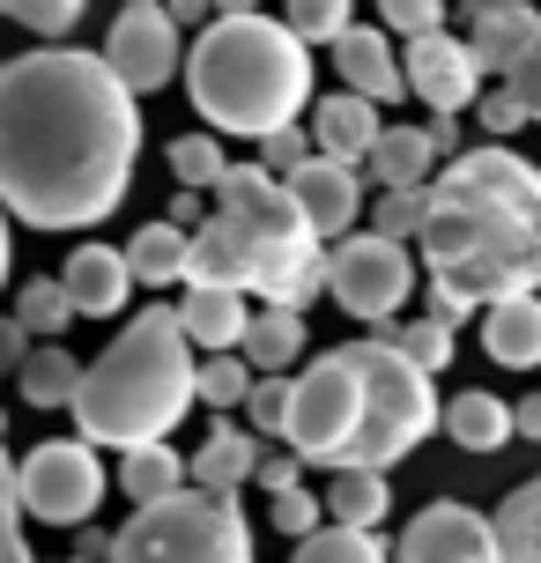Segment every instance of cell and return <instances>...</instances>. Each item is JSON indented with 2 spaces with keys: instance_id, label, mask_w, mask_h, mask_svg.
I'll list each match as a JSON object with an SVG mask.
<instances>
[{
  "instance_id": "1",
  "label": "cell",
  "mask_w": 541,
  "mask_h": 563,
  "mask_svg": "<svg viewBox=\"0 0 541 563\" xmlns=\"http://www.w3.org/2000/svg\"><path fill=\"white\" fill-rule=\"evenodd\" d=\"M142 156V104L104 53L30 45L0 59V208L30 230L104 223Z\"/></svg>"
},
{
  "instance_id": "2",
  "label": "cell",
  "mask_w": 541,
  "mask_h": 563,
  "mask_svg": "<svg viewBox=\"0 0 541 563\" xmlns=\"http://www.w3.org/2000/svg\"><path fill=\"white\" fill-rule=\"evenodd\" d=\"M430 319H475L512 297H541V164L497 141H475L438 170L423 223Z\"/></svg>"
},
{
  "instance_id": "3",
  "label": "cell",
  "mask_w": 541,
  "mask_h": 563,
  "mask_svg": "<svg viewBox=\"0 0 541 563\" xmlns=\"http://www.w3.org/2000/svg\"><path fill=\"white\" fill-rule=\"evenodd\" d=\"M430 430H445L438 378L408 364L386 341H342L297 371V416H289V452L327 475H386Z\"/></svg>"
},
{
  "instance_id": "4",
  "label": "cell",
  "mask_w": 541,
  "mask_h": 563,
  "mask_svg": "<svg viewBox=\"0 0 541 563\" xmlns=\"http://www.w3.org/2000/svg\"><path fill=\"white\" fill-rule=\"evenodd\" d=\"M186 289H230L305 319L327 297V238L305 223L289 186L260 164H230L216 186V216L194 230V282Z\"/></svg>"
},
{
  "instance_id": "5",
  "label": "cell",
  "mask_w": 541,
  "mask_h": 563,
  "mask_svg": "<svg viewBox=\"0 0 541 563\" xmlns=\"http://www.w3.org/2000/svg\"><path fill=\"white\" fill-rule=\"evenodd\" d=\"M186 97L208 119V134L223 141H275L297 126L312 97V45L260 8H216V23L194 37L186 53Z\"/></svg>"
},
{
  "instance_id": "6",
  "label": "cell",
  "mask_w": 541,
  "mask_h": 563,
  "mask_svg": "<svg viewBox=\"0 0 541 563\" xmlns=\"http://www.w3.org/2000/svg\"><path fill=\"white\" fill-rule=\"evenodd\" d=\"M194 378H200V356L178 327V305L134 311L82 378V400H75L82 445H112V452L172 445V430L200 408Z\"/></svg>"
},
{
  "instance_id": "7",
  "label": "cell",
  "mask_w": 541,
  "mask_h": 563,
  "mask_svg": "<svg viewBox=\"0 0 541 563\" xmlns=\"http://www.w3.org/2000/svg\"><path fill=\"white\" fill-rule=\"evenodd\" d=\"M112 563H253V527H245L238 497L178 489L119 527Z\"/></svg>"
},
{
  "instance_id": "8",
  "label": "cell",
  "mask_w": 541,
  "mask_h": 563,
  "mask_svg": "<svg viewBox=\"0 0 541 563\" xmlns=\"http://www.w3.org/2000/svg\"><path fill=\"white\" fill-rule=\"evenodd\" d=\"M416 282H423V260L394 238H378V230H356L327 253V297L364 327H394L400 305L416 297Z\"/></svg>"
},
{
  "instance_id": "9",
  "label": "cell",
  "mask_w": 541,
  "mask_h": 563,
  "mask_svg": "<svg viewBox=\"0 0 541 563\" xmlns=\"http://www.w3.org/2000/svg\"><path fill=\"white\" fill-rule=\"evenodd\" d=\"M97 505H104V460H97V445L45 438L37 452H23V519L82 534Z\"/></svg>"
},
{
  "instance_id": "10",
  "label": "cell",
  "mask_w": 541,
  "mask_h": 563,
  "mask_svg": "<svg viewBox=\"0 0 541 563\" xmlns=\"http://www.w3.org/2000/svg\"><path fill=\"white\" fill-rule=\"evenodd\" d=\"M186 53H194V45L178 37L164 0H126L112 15V30H104V67H112L134 97H148V89L172 82V75H186Z\"/></svg>"
},
{
  "instance_id": "11",
  "label": "cell",
  "mask_w": 541,
  "mask_h": 563,
  "mask_svg": "<svg viewBox=\"0 0 541 563\" xmlns=\"http://www.w3.org/2000/svg\"><path fill=\"white\" fill-rule=\"evenodd\" d=\"M394 563H505L497 519L475 511V505H460V497H438V505H423L400 527Z\"/></svg>"
},
{
  "instance_id": "12",
  "label": "cell",
  "mask_w": 541,
  "mask_h": 563,
  "mask_svg": "<svg viewBox=\"0 0 541 563\" xmlns=\"http://www.w3.org/2000/svg\"><path fill=\"white\" fill-rule=\"evenodd\" d=\"M400 67H408V97L430 104V119H460V112H475V104L489 97L483 67H475V53H467V37H453V30L400 45Z\"/></svg>"
},
{
  "instance_id": "13",
  "label": "cell",
  "mask_w": 541,
  "mask_h": 563,
  "mask_svg": "<svg viewBox=\"0 0 541 563\" xmlns=\"http://www.w3.org/2000/svg\"><path fill=\"white\" fill-rule=\"evenodd\" d=\"M534 45H541V8H527V0H483V8H467V53L483 67V82L505 89L527 67Z\"/></svg>"
},
{
  "instance_id": "14",
  "label": "cell",
  "mask_w": 541,
  "mask_h": 563,
  "mask_svg": "<svg viewBox=\"0 0 541 563\" xmlns=\"http://www.w3.org/2000/svg\"><path fill=\"white\" fill-rule=\"evenodd\" d=\"M289 200L305 208V223L327 238V253L342 245V238H356V223L371 216V200H364V178L349 164H327V156H312V164L297 170V178H283Z\"/></svg>"
},
{
  "instance_id": "15",
  "label": "cell",
  "mask_w": 541,
  "mask_h": 563,
  "mask_svg": "<svg viewBox=\"0 0 541 563\" xmlns=\"http://www.w3.org/2000/svg\"><path fill=\"white\" fill-rule=\"evenodd\" d=\"M59 289H67V305L75 319H119L126 297H134V275H126V245H75L67 267H59Z\"/></svg>"
},
{
  "instance_id": "16",
  "label": "cell",
  "mask_w": 541,
  "mask_h": 563,
  "mask_svg": "<svg viewBox=\"0 0 541 563\" xmlns=\"http://www.w3.org/2000/svg\"><path fill=\"white\" fill-rule=\"evenodd\" d=\"M334 75H342V89H356L364 104H400L408 97V67H400V53H394V37L386 30H371V23H356L334 45Z\"/></svg>"
},
{
  "instance_id": "17",
  "label": "cell",
  "mask_w": 541,
  "mask_h": 563,
  "mask_svg": "<svg viewBox=\"0 0 541 563\" xmlns=\"http://www.w3.org/2000/svg\"><path fill=\"white\" fill-rule=\"evenodd\" d=\"M378 134H386V119H378V104H364L356 89H327V97L312 104V141H319L327 164L364 170L371 148H378Z\"/></svg>"
},
{
  "instance_id": "18",
  "label": "cell",
  "mask_w": 541,
  "mask_h": 563,
  "mask_svg": "<svg viewBox=\"0 0 541 563\" xmlns=\"http://www.w3.org/2000/svg\"><path fill=\"white\" fill-rule=\"evenodd\" d=\"M178 327H186V341L200 356H238L245 334H253V305L230 297V289H186L178 297Z\"/></svg>"
},
{
  "instance_id": "19",
  "label": "cell",
  "mask_w": 541,
  "mask_h": 563,
  "mask_svg": "<svg viewBox=\"0 0 541 563\" xmlns=\"http://www.w3.org/2000/svg\"><path fill=\"white\" fill-rule=\"evenodd\" d=\"M186 460H194V489H208V497H238V489L260 475L267 445H260L253 430H230V422H216V430H208V438H200Z\"/></svg>"
},
{
  "instance_id": "20",
  "label": "cell",
  "mask_w": 541,
  "mask_h": 563,
  "mask_svg": "<svg viewBox=\"0 0 541 563\" xmlns=\"http://www.w3.org/2000/svg\"><path fill=\"white\" fill-rule=\"evenodd\" d=\"M364 170L378 178V194H430L445 164H438V148H430V126H386Z\"/></svg>"
},
{
  "instance_id": "21",
  "label": "cell",
  "mask_w": 541,
  "mask_h": 563,
  "mask_svg": "<svg viewBox=\"0 0 541 563\" xmlns=\"http://www.w3.org/2000/svg\"><path fill=\"white\" fill-rule=\"evenodd\" d=\"M126 275H134V289H186L194 282V230L178 223H142L134 238H126Z\"/></svg>"
},
{
  "instance_id": "22",
  "label": "cell",
  "mask_w": 541,
  "mask_h": 563,
  "mask_svg": "<svg viewBox=\"0 0 541 563\" xmlns=\"http://www.w3.org/2000/svg\"><path fill=\"white\" fill-rule=\"evenodd\" d=\"M445 438H453L460 452H505L519 438L512 400L489 394V386H460V394L445 400Z\"/></svg>"
},
{
  "instance_id": "23",
  "label": "cell",
  "mask_w": 541,
  "mask_h": 563,
  "mask_svg": "<svg viewBox=\"0 0 541 563\" xmlns=\"http://www.w3.org/2000/svg\"><path fill=\"white\" fill-rule=\"evenodd\" d=\"M483 349L505 371H541V297H512V305L483 311Z\"/></svg>"
},
{
  "instance_id": "24",
  "label": "cell",
  "mask_w": 541,
  "mask_h": 563,
  "mask_svg": "<svg viewBox=\"0 0 541 563\" xmlns=\"http://www.w3.org/2000/svg\"><path fill=\"white\" fill-rule=\"evenodd\" d=\"M112 482L134 511H148V505H164V497H178V489H194V460L172 445H148V452H126Z\"/></svg>"
},
{
  "instance_id": "25",
  "label": "cell",
  "mask_w": 541,
  "mask_h": 563,
  "mask_svg": "<svg viewBox=\"0 0 541 563\" xmlns=\"http://www.w3.org/2000/svg\"><path fill=\"white\" fill-rule=\"evenodd\" d=\"M238 356L253 364V378H289V364L305 356V319L283 311V305H260L253 311V334H245Z\"/></svg>"
},
{
  "instance_id": "26",
  "label": "cell",
  "mask_w": 541,
  "mask_h": 563,
  "mask_svg": "<svg viewBox=\"0 0 541 563\" xmlns=\"http://www.w3.org/2000/svg\"><path fill=\"white\" fill-rule=\"evenodd\" d=\"M82 378H89V364L75 356V349H30V364H23V378H15V394H23L30 408H67V416H75Z\"/></svg>"
},
{
  "instance_id": "27",
  "label": "cell",
  "mask_w": 541,
  "mask_h": 563,
  "mask_svg": "<svg viewBox=\"0 0 541 563\" xmlns=\"http://www.w3.org/2000/svg\"><path fill=\"white\" fill-rule=\"evenodd\" d=\"M327 527H349V534H378V519L394 511V489H386V475H327Z\"/></svg>"
},
{
  "instance_id": "28",
  "label": "cell",
  "mask_w": 541,
  "mask_h": 563,
  "mask_svg": "<svg viewBox=\"0 0 541 563\" xmlns=\"http://www.w3.org/2000/svg\"><path fill=\"white\" fill-rule=\"evenodd\" d=\"M489 519H497V549H505V563H541V475L519 482Z\"/></svg>"
},
{
  "instance_id": "29",
  "label": "cell",
  "mask_w": 541,
  "mask_h": 563,
  "mask_svg": "<svg viewBox=\"0 0 541 563\" xmlns=\"http://www.w3.org/2000/svg\"><path fill=\"white\" fill-rule=\"evenodd\" d=\"M371 341L400 349V356H408V364L423 371V378H438V371L453 364V349H460V341H453V327H445V319H430V311H423V319H394V327H378Z\"/></svg>"
},
{
  "instance_id": "30",
  "label": "cell",
  "mask_w": 541,
  "mask_h": 563,
  "mask_svg": "<svg viewBox=\"0 0 541 563\" xmlns=\"http://www.w3.org/2000/svg\"><path fill=\"white\" fill-rule=\"evenodd\" d=\"M15 319H23V334L37 341V349H59V334L75 327V305H67V289H59V275H37L15 289Z\"/></svg>"
},
{
  "instance_id": "31",
  "label": "cell",
  "mask_w": 541,
  "mask_h": 563,
  "mask_svg": "<svg viewBox=\"0 0 541 563\" xmlns=\"http://www.w3.org/2000/svg\"><path fill=\"white\" fill-rule=\"evenodd\" d=\"M164 164H172L178 194H216L230 178V156H223V134H178L164 148Z\"/></svg>"
},
{
  "instance_id": "32",
  "label": "cell",
  "mask_w": 541,
  "mask_h": 563,
  "mask_svg": "<svg viewBox=\"0 0 541 563\" xmlns=\"http://www.w3.org/2000/svg\"><path fill=\"white\" fill-rule=\"evenodd\" d=\"M253 386H260V378H253V364H245V356H200L194 400L223 416V408H245V400H253Z\"/></svg>"
},
{
  "instance_id": "33",
  "label": "cell",
  "mask_w": 541,
  "mask_h": 563,
  "mask_svg": "<svg viewBox=\"0 0 541 563\" xmlns=\"http://www.w3.org/2000/svg\"><path fill=\"white\" fill-rule=\"evenodd\" d=\"M289 563H394V549L378 534H349V527H319L312 541H297Z\"/></svg>"
},
{
  "instance_id": "34",
  "label": "cell",
  "mask_w": 541,
  "mask_h": 563,
  "mask_svg": "<svg viewBox=\"0 0 541 563\" xmlns=\"http://www.w3.org/2000/svg\"><path fill=\"white\" fill-rule=\"evenodd\" d=\"M23 527H30L23 519V467H15L8 445H0V563H37Z\"/></svg>"
},
{
  "instance_id": "35",
  "label": "cell",
  "mask_w": 541,
  "mask_h": 563,
  "mask_svg": "<svg viewBox=\"0 0 541 563\" xmlns=\"http://www.w3.org/2000/svg\"><path fill=\"white\" fill-rule=\"evenodd\" d=\"M423 223H430V194H378L371 200V230L394 238V245H423Z\"/></svg>"
},
{
  "instance_id": "36",
  "label": "cell",
  "mask_w": 541,
  "mask_h": 563,
  "mask_svg": "<svg viewBox=\"0 0 541 563\" xmlns=\"http://www.w3.org/2000/svg\"><path fill=\"white\" fill-rule=\"evenodd\" d=\"M289 416H297V378H260L253 400H245L253 438H283V445H289Z\"/></svg>"
},
{
  "instance_id": "37",
  "label": "cell",
  "mask_w": 541,
  "mask_h": 563,
  "mask_svg": "<svg viewBox=\"0 0 541 563\" xmlns=\"http://www.w3.org/2000/svg\"><path fill=\"white\" fill-rule=\"evenodd\" d=\"M0 23L30 30V37H67L82 23V0H0Z\"/></svg>"
},
{
  "instance_id": "38",
  "label": "cell",
  "mask_w": 541,
  "mask_h": 563,
  "mask_svg": "<svg viewBox=\"0 0 541 563\" xmlns=\"http://www.w3.org/2000/svg\"><path fill=\"white\" fill-rule=\"evenodd\" d=\"M305 45H342L349 30H356V15H349L342 0H289V15H283Z\"/></svg>"
},
{
  "instance_id": "39",
  "label": "cell",
  "mask_w": 541,
  "mask_h": 563,
  "mask_svg": "<svg viewBox=\"0 0 541 563\" xmlns=\"http://www.w3.org/2000/svg\"><path fill=\"white\" fill-rule=\"evenodd\" d=\"M378 30H386V37H408V45H416V37H438V30H445V8H438V0H386Z\"/></svg>"
},
{
  "instance_id": "40",
  "label": "cell",
  "mask_w": 541,
  "mask_h": 563,
  "mask_svg": "<svg viewBox=\"0 0 541 563\" xmlns=\"http://www.w3.org/2000/svg\"><path fill=\"white\" fill-rule=\"evenodd\" d=\"M319 156V141H312V126H283L275 141H260V170H275V178H297V170Z\"/></svg>"
},
{
  "instance_id": "41",
  "label": "cell",
  "mask_w": 541,
  "mask_h": 563,
  "mask_svg": "<svg viewBox=\"0 0 541 563\" xmlns=\"http://www.w3.org/2000/svg\"><path fill=\"white\" fill-rule=\"evenodd\" d=\"M267 519H275V534H289V541H312L319 527H327V505H319L312 489H289V497H275V505H267Z\"/></svg>"
},
{
  "instance_id": "42",
  "label": "cell",
  "mask_w": 541,
  "mask_h": 563,
  "mask_svg": "<svg viewBox=\"0 0 541 563\" xmlns=\"http://www.w3.org/2000/svg\"><path fill=\"white\" fill-rule=\"evenodd\" d=\"M475 119H483V141H497V148H512L519 126H534V119H527V104H519L512 89H489L483 104H475Z\"/></svg>"
},
{
  "instance_id": "43",
  "label": "cell",
  "mask_w": 541,
  "mask_h": 563,
  "mask_svg": "<svg viewBox=\"0 0 541 563\" xmlns=\"http://www.w3.org/2000/svg\"><path fill=\"white\" fill-rule=\"evenodd\" d=\"M253 482L267 489V505H275V497H289V489H305V460H297V452H267Z\"/></svg>"
},
{
  "instance_id": "44",
  "label": "cell",
  "mask_w": 541,
  "mask_h": 563,
  "mask_svg": "<svg viewBox=\"0 0 541 563\" xmlns=\"http://www.w3.org/2000/svg\"><path fill=\"white\" fill-rule=\"evenodd\" d=\"M30 349H37V341L23 334V319H15V311H0V378H23Z\"/></svg>"
},
{
  "instance_id": "45",
  "label": "cell",
  "mask_w": 541,
  "mask_h": 563,
  "mask_svg": "<svg viewBox=\"0 0 541 563\" xmlns=\"http://www.w3.org/2000/svg\"><path fill=\"white\" fill-rule=\"evenodd\" d=\"M505 89H512L519 104H527V119H534V126H541V45H534V53H527V67H519V75H512V82H505Z\"/></svg>"
},
{
  "instance_id": "46",
  "label": "cell",
  "mask_w": 541,
  "mask_h": 563,
  "mask_svg": "<svg viewBox=\"0 0 541 563\" xmlns=\"http://www.w3.org/2000/svg\"><path fill=\"white\" fill-rule=\"evenodd\" d=\"M112 563V534H97V527H82V534H75V563Z\"/></svg>"
},
{
  "instance_id": "47",
  "label": "cell",
  "mask_w": 541,
  "mask_h": 563,
  "mask_svg": "<svg viewBox=\"0 0 541 563\" xmlns=\"http://www.w3.org/2000/svg\"><path fill=\"white\" fill-rule=\"evenodd\" d=\"M164 223H178V230H200V223H208V216H200V194H178Z\"/></svg>"
},
{
  "instance_id": "48",
  "label": "cell",
  "mask_w": 541,
  "mask_h": 563,
  "mask_svg": "<svg viewBox=\"0 0 541 563\" xmlns=\"http://www.w3.org/2000/svg\"><path fill=\"white\" fill-rule=\"evenodd\" d=\"M512 422H519V438H534V445H541V394H527V400H519V408H512Z\"/></svg>"
},
{
  "instance_id": "49",
  "label": "cell",
  "mask_w": 541,
  "mask_h": 563,
  "mask_svg": "<svg viewBox=\"0 0 541 563\" xmlns=\"http://www.w3.org/2000/svg\"><path fill=\"white\" fill-rule=\"evenodd\" d=\"M8 223H15V216L0 208V282H8V267H15V230H8Z\"/></svg>"
},
{
  "instance_id": "50",
  "label": "cell",
  "mask_w": 541,
  "mask_h": 563,
  "mask_svg": "<svg viewBox=\"0 0 541 563\" xmlns=\"http://www.w3.org/2000/svg\"><path fill=\"white\" fill-rule=\"evenodd\" d=\"M67 563H75V556H67Z\"/></svg>"
}]
</instances>
